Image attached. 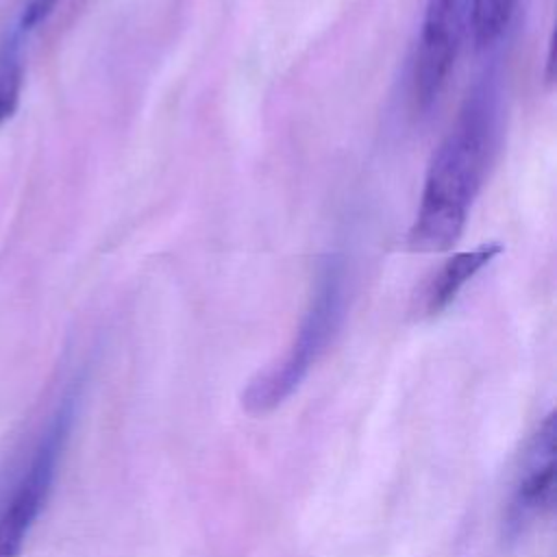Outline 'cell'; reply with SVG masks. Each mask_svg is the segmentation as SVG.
<instances>
[{
    "mask_svg": "<svg viewBox=\"0 0 557 557\" xmlns=\"http://www.w3.org/2000/svg\"><path fill=\"white\" fill-rule=\"evenodd\" d=\"M496 115L494 85H476L431 159L420 207L407 233L409 250L444 252L461 237L470 205L481 189L492 159Z\"/></svg>",
    "mask_w": 557,
    "mask_h": 557,
    "instance_id": "6da1fadb",
    "label": "cell"
},
{
    "mask_svg": "<svg viewBox=\"0 0 557 557\" xmlns=\"http://www.w3.org/2000/svg\"><path fill=\"white\" fill-rule=\"evenodd\" d=\"M344 300L342 265L337 261H329L318 276L311 302L289 350L246 387L242 403L250 413H268L298 389L311 366L333 342L344 318Z\"/></svg>",
    "mask_w": 557,
    "mask_h": 557,
    "instance_id": "7a4b0ae2",
    "label": "cell"
},
{
    "mask_svg": "<svg viewBox=\"0 0 557 557\" xmlns=\"http://www.w3.org/2000/svg\"><path fill=\"white\" fill-rule=\"evenodd\" d=\"M76 413V394L67 392L48 420L28 463L0 505V557H20L30 529L52 492L57 468Z\"/></svg>",
    "mask_w": 557,
    "mask_h": 557,
    "instance_id": "3957f363",
    "label": "cell"
},
{
    "mask_svg": "<svg viewBox=\"0 0 557 557\" xmlns=\"http://www.w3.org/2000/svg\"><path fill=\"white\" fill-rule=\"evenodd\" d=\"M555 459L557 426L555 413H548L531 433L511 485V496L503 518V540L518 542L542 520L555 503Z\"/></svg>",
    "mask_w": 557,
    "mask_h": 557,
    "instance_id": "277c9868",
    "label": "cell"
},
{
    "mask_svg": "<svg viewBox=\"0 0 557 557\" xmlns=\"http://www.w3.org/2000/svg\"><path fill=\"white\" fill-rule=\"evenodd\" d=\"M472 0H426L413 59V98L426 109L442 94L470 30Z\"/></svg>",
    "mask_w": 557,
    "mask_h": 557,
    "instance_id": "5b68a950",
    "label": "cell"
},
{
    "mask_svg": "<svg viewBox=\"0 0 557 557\" xmlns=\"http://www.w3.org/2000/svg\"><path fill=\"white\" fill-rule=\"evenodd\" d=\"M500 250H503L500 244L487 242L472 250H463V252H457L455 257H450L424 287V294H422L424 313L437 315L440 311H444L457 298L461 287L472 276H476Z\"/></svg>",
    "mask_w": 557,
    "mask_h": 557,
    "instance_id": "8992f818",
    "label": "cell"
},
{
    "mask_svg": "<svg viewBox=\"0 0 557 557\" xmlns=\"http://www.w3.org/2000/svg\"><path fill=\"white\" fill-rule=\"evenodd\" d=\"M22 41L24 35L11 28L0 44V124H4L15 113L20 102L24 76Z\"/></svg>",
    "mask_w": 557,
    "mask_h": 557,
    "instance_id": "52a82bcc",
    "label": "cell"
},
{
    "mask_svg": "<svg viewBox=\"0 0 557 557\" xmlns=\"http://www.w3.org/2000/svg\"><path fill=\"white\" fill-rule=\"evenodd\" d=\"M516 9V0H472L470 30L479 48L492 46L507 28Z\"/></svg>",
    "mask_w": 557,
    "mask_h": 557,
    "instance_id": "ba28073f",
    "label": "cell"
},
{
    "mask_svg": "<svg viewBox=\"0 0 557 557\" xmlns=\"http://www.w3.org/2000/svg\"><path fill=\"white\" fill-rule=\"evenodd\" d=\"M59 0H28L17 17V22L13 24V28L20 35H28L30 30H35L41 22H46V17L52 13V9L57 7Z\"/></svg>",
    "mask_w": 557,
    "mask_h": 557,
    "instance_id": "9c48e42d",
    "label": "cell"
}]
</instances>
